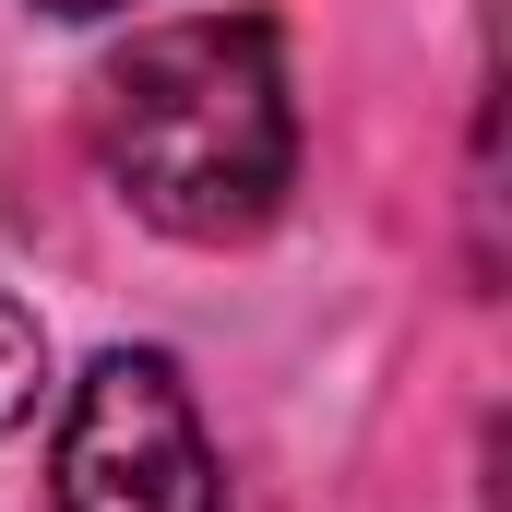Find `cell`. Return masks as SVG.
Listing matches in <instances>:
<instances>
[{
    "mask_svg": "<svg viewBox=\"0 0 512 512\" xmlns=\"http://www.w3.org/2000/svg\"><path fill=\"white\" fill-rule=\"evenodd\" d=\"M96 167L120 203L167 239H251L274 227L298 179V108H286V48L262 12H191L131 36L96 72Z\"/></svg>",
    "mask_w": 512,
    "mask_h": 512,
    "instance_id": "cell-1",
    "label": "cell"
},
{
    "mask_svg": "<svg viewBox=\"0 0 512 512\" xmlns=\"http://www.w3.org/2000/svg\"><path fill=\"white\" fill-rule=\"evenodd\" d=\"M48 501L60 512H227L215 441L191 417V382L167 346H108L48 441Z\"/></svg>",
    "mask_w": 512,
    "mask_h": 512,
    "instance_id": "cell-2",
    "label": "cell"
},
{
    "mask_svg": "<svg viewBox=\"0 0 512 512\" xmlns=\"http://www.w3.org/2000/svg\"><path fill=\"white\" fill-rule=\"evenodd\" d=\"M36 393H48V322L24 298H0V429H24Z\"/></svg>",
    "mask_w": 512,
    "mask_h": 512,
    "instance_id": "cell-3",
    "label": "cell"
},
{
    "mask_svg": "<svg viewBox=\"0 0 512 512\" xmlns=\"http://www.w3.org/2000/svg\"><path fill=\"white\" fill-rule=\"evenodd\" d=\"M36 12H60V24H96V12H131V0H36Z\"/></svg>",
    "mask_w": 512,
    "mask_h": 512,
    "instance_id": "cell-4",
    "label": "cell"
}]
</instances>
